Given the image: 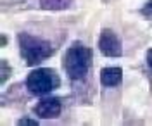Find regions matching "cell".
Returning <instances> with one entry per match:
<instances>
[{
  "mask_svg": "<svg viewBox=\"0 0 152 126\" xmlns=\"http://www.w3.org/2000/svg\"><path fill=\"white\" fill-rule=\"evenodd\" d=\"M62 66L64 71L73 81H81L85 79L90 66H92V50L81 42L71 43V47L66 50L62 57Z\"/></svg>",
  "mask_w": 152,
  "mask_h": 126,
  "instance_id": "obj_1",
  "label": "cell"
},
{
  "mask_svg": "<svg viewBox=\"0 0 152 126\" xmlns=\"http://www.w3.org/2000/svg\"><path fill=\"white\" fill-rule=\"evenodd\" d=\"M18 43L21 57L24 59L26 66H37L42 60L54 55V52H56V47L48 40H43L40 36L29 35V33H19Z\"/></svg>",
  "mask_w": 152,
  "mask_h": 126,
  "instance_id": "obj_2",
  "label": "cell"
},
{
  "mask_svg": "<svg viewBox=\"0 0 152 126\" xmlns=\"http://www.w3.org/2000/svg\"><path fill=\"white\" fill-rule=\"evenodd\" d=\"M61 85V78L56 69L38 68L33 69L26 78V88L33 95H47Z\"/></svg>",
  "mask_w": 152,
  "mask_h": 126,
  "instance_id": "obj_3",
  "label": "cell"
},
{
  "mask_svg": "<svg viewBox=\"0 0 152 126\" xmlns=\"http://www.w3.org/2000/svg\"><path fill=\"white\" fill-rule=\"evenodd\" d=\"M99 50L105 57H121L123 55V43L116 31L104 28L99 35Z\"/></svg>",
  "mask_w": 152,
  "mask_h": 126,
  "instance_id": "obj_4",
  "label": "cell"
},
{
  "mask_svg": "<svg viewBox=\"0 0 152 126\" xmlns=\"http://www.w3.org/2000/svg\"><path fill=\"white\" fill-rule=\"evenodd\" d=\"M61 111H62V104L56 97L42 98L37 106L33 107V112L42 119H54L61 114Z\"/></svg>",
  "mask_w": 152,
  "mask_h": 126,
  "instance_id": "obj_5",
  "label": "cell"
},
{
  "mask_svg": "<svg viewBox=\"0 0 152 126\" xmlns=\"http://www.w3.org/2000/svg\"><path fill=\"white\" fill-rule=\"evenodd\" d=\"M123 81V69L118 66L104 68L100 71V83L102 87H118Z\"/></svg>",
  "mask_w": 152,
  "mask_h": 126,
  "instance_id": "obj_6",
  "label": "cell"
},
{
  "mask_svg": "<svg viewBox=\"0 0 152 126\" xmlns=\"http://www.w3.org/2000/svg\"><path fill=\"white\" fill-rule=\"evenodd\" d=\"M75 0H40V7L45 10H64L73 5Z\"/></svg>",
  "mask_w": 152,
  "mask_h": 126,
  "instance_id": "obj_7",
  "label": "cell"
},
{
  "mask_svg": "<svg viewBox=\"0 0 152 126\" xmlns=\"http://www.w3.org/2000/svg\"><path fill=\"white\" fill-rule=\"evenodd\" d=\"M0 83L4 85L7 79L10 78V74H12V68H10V64L5 60V59H2V62H0Z\"/></svg>",
  "mask_w": 152,
  "mask_h": 126,
  "instance_id": "obj_8",
  "label": "cell"
},
{
  "mask_svg": "<svg viewBox=\"0 0 152 126\" xmlns=\"http://www.w3.org/2000/svg\"><path fill=\"white\" fill-rule=\"evenodd\" d=\"M140 14H142L143 17H147V19H152V0H149V2H145V5L142 7V10H140Z\"/></svg>",
  "mask_w": 152,
  "mask_h": 126,
  "instance_id": "obj_9",
  "label": "cell"
},
{
  "mask_svg": "<svg viewBox=\"0 0 152 126\" xmlns=\"http://www.w3.org/2000/svg\"><path fill=\"white\" fill-rule=\"evenodd\" d=\"M18 125H19V126H23V125L37 126V125H38V121H37V119H31V117H23V119H19V121H18Z\"/></svg>",
  "mask_w": 152,
  "mask_h": 126,
  "instance_id": "obj_10",
  "label": "cell"
},
{
  "mask_svg": "<svg viewBox=\"0 0 152 126\" xmlns=\"http://www.w3.org/2000/svg\"><path fill=\"white\" fill-rule=\"evenodd\" d=\"M145 60H147V66L152 69V49L147 50V55H145Z\"/></svg>",
  "mask_w": 152,
  "mask_h": 126,
  "instance_id": "obj_11",
  "label": "cell"
},
{
  "mask_svg": "<svg viewBox=\"0 0 152 126\" xmlns=\"http://www.w3.org/2000/svg\"><path fill=\"white\" fill-rule=\"evenodd\" d=\"M0 45H2V47H5V45H7V36H5V35H2V36H0Z\"/></svg>",
  "mask_w": 152,
  "mask_h": 126,
  "instance_id": "obj_12",
  "label": "cell"
}]
</instances>
